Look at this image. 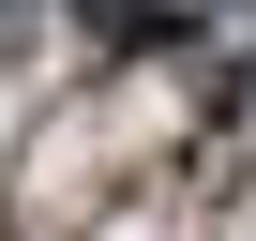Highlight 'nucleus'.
Returning <instances> with one entry per match:
<instances>
[{"mask_svg":"<svg viewBox=\"0 0 256 241\" xmlns=\"http://www.w3.org/2000/svg\"><path fill=\"white\" fill-rule=\"evenodd\" d=\"M60 30L90 46V76H120V60H181V46H196L181 0H60Z\"/></svg>","mask_w":256,"mask_h":241,"instance_id":"f257e3e1","label":"nucleus"},{"mask_svg":"<svg viewBox=\"0 0 256 241\" xmlns=\"http://www.w3.org/2000/svg\"><path fill=\"white\" fill-rule=\"evenodd\" d=\"M46 30H60V0H0V60H30Z\"/></svg>","mask_w":256,"mask_h":241,"instance_id":"f03ea898","label":"nucleus"},{"mask_svg":"<svg viewBox=\"0 0 256 241\" xmlns=\"http://www.w3.org/2000/svg\"><path fill=\"white\" fill-rule=\"evenodd\" d=\"M226 16H241V46H256V0H226Z\"/></svg>","mask_w":256,"mask_h":241,"instance_id":"7ed1b4c3","label":"nucleus"}]
</instances>
